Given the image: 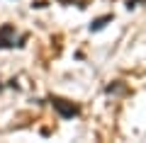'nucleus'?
I'll use <instances>...</instances> for the list:
<instances>
[{
  "label": "nucleus",
  "mask_w": 146,
  "mask_h": 143,
  "mask_svg": "<svg viewBox=\"0 0 146 143\" xmlns=\"http://www.w3.org/2000/svg\"><path fill=\"white\" fill-rule=\"evenodd\" d=\"M107 20H110V17H100L98 22H93V29H100V27H102V24H105Z\"/></svg>",
  "instance_id": "obj_3"
},
{
  "label": "nucleus",
  "mask_w": 146,
  "mask_h": 143,
  "mask_svg": "<svg viewBox=\"0 0 146 143\" xmlns=\"http://www.w3.org/2000/svg\"><path fill=\"white\" fill-rule=\"evenodd\" d=\"M10 36H15V27L12 24H3L0 27V49H10L15 41H10Z\"/></svg>",
  "instance_id": "obj_2"
},
{
  "label": "nucleus",
  "mask_w": 146,
  "mask_h": 143,
  "mask_svg": "<svg viewBox=\"0 0 146 143\" xmlns=\"http://www.w3.org/2000/svg\"><path fill=\"white\" fill-rule=\"evenodd\" d=\"M51 104H54V109H56L63 119H71V117H76V114H78V107H76V104H68L66 100H61V97H54Z\"/></svg>",
  "instance_id": "obj_1"
}]
</instances>
